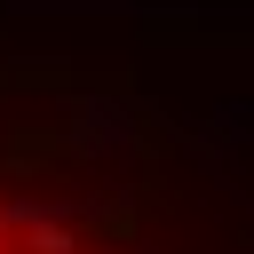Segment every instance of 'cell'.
Returning a JSON list of instances; mask_svg holds the SVG:
<instances>
[{"mask_svg": "<svg viewBox=\"0 0 254 254\" xmlns=\"http://www.w3.org/2000/svg\"><path fill=\"white\" fill-rule=\"evenodd\" d=\"M79 143H87V151H95V143L119 151V143H127V111H119V103H79Z\"/></svg>", "mask_w": 254, "mask_h": 254, "instance_id": "1", "label": "cell"}]
</instances>
